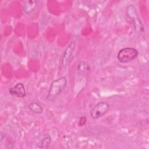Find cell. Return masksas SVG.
Returning <instances> with one entry per match:
<instances>
[{
    "label": "cell",
    "instance_id": "1",
    "mask_svg": "<svg viewBox=\"0 0 149 149\" xmlns=\"http://www.w3.org/2000/svg\"><path fill=\"white\" fill-rule=\"evenodd\" d=\"M66 84L67 79L65 76L53 80L50 85L46 100L48 101H51L56 98L66 87Z\"/></svg>",
    "mask_w": 149,
    "mask_h": 149
},
{
    "label": "cell",
    "instance_id": "2",
    "mask_svg": "<svg viewBox=\"0 0 149 149\" xmlns=\"http://www.w3.org/2000/svg\"><path fill=\"white\" fill-rule=\"evenodd\" d=\"M125 13L126 16L132 22L136 33L140 34L143 32L144 26L139 18L136 8L133 5H129L126 8Z\"/></svg>",
    "mask_w": 149,
    "mask_h": 149
},
{
    "label": "cell",
    "instance_id": "3",
    "mask_svg": "<svg viewBox=\"0 0 149 149\" xmlns=\"http://www.w3.org/2000/svg\"><path fill=\"white\" fill-rule=\"evenodd\" d=\"M138 54V51L134 48H123L118 52L117 59L121 63H127L134 59Z\"/></svg>",
    "mask_w": 149,
    "mask_h": 149
},
{
    "label": "cell",
    "instance_id": "4",
    "mask_svg": "<svg viewBox=\"0 0 149 149\" xmlns=\"http://www.w3.org/2000/svg\"><path fill=\"white\" fill-rule=\"evenodd\" d=\"M110 109L109 105L105 102H100L91 110L90 115L92 118H99L107 113Z\"/></svg>",
    "mask_w": 149,
    "mask_h": 149
},
{
    "label": "cell",
    "instance_id": "5",
    "mask_svg": "<svg viewBox=\"0 0 149 149\" xmlns=\"http://www.w3.org/2000/svg\"><path fill=\"white\" fill-rule=\"evenodd\" d=\"M75 47H76L75 42L72 41L69 44V45L66 47L65 49L64 50L61 59V67L63 69H66L68 64L69 63L71 59V57L75 49Z\"/></svg>",
    "mask_w": 149,
    "mask_h": 149
},
{
    "label": "cell",
    "instance_id": "6",
    "mask_svg": "<svg viewBox=\"0 0 149 149\" xmlns=\"http://www.w3.org/2000/svg\"><path fill=\"white\" fill-rule=\"evenodd\" d=\"M9 92L11 95H16L20 98H24L26 94L24 85L22 83H18L13 87H10L9 90Z\"/></svg>",
    "mask_w": 149,
    "mask_h": 149
},
{
    "label": "cell",
    "instance_id": "7",
    "mask_svg": "<svg viewBox=\"0 0 149 149\" xmlns=\"http://www.w3.org/2000/svg\"><path fill=\"white\" fill-rule=\"evenodd\" d=\"M37 1H26L23 3V10L26 14H30L33 12L37 7Z\"/></svg>",
    "mask_w": 149,
    "mask_h": 149
},
{
    "label": "cell",
    "instance_id": "8",
    "mask_svg": "<svg viewBox=\"0 0 149 149\" xmlns=\"http://www.w3.org/2000/svg\"><path fill=\"white\" fill-rule=\"evenodd\" d=\"M28 108L31 112L35 113H41L43 111V108L42 106L35 102H31L29 104Z\"/></svg>",
    "mask_w": 149,
    "mask_h": 149
},
{
    "label": "cell",
    "instance_id": "9",
    "mask_svg": "<svg viewBox=\"0 0 149 149\" xmlns=\"http://www.w3.org/2000/svg\"><path fill=\"white\" fill-rule=\"evenodd\" d=\"M77 70L82 73H86L89 72L90 68L89 65L85 61H80L77 65Z\"/></svg>",
    "mask_w": 149,
    "mask_h": 149
},
{
    "label": "cell",
    "instance_id": "10",
    "mask_svg": "<svg viewBox=\"0 0 149 149\" xmlns=\"http://www.w3.org/2000/svg\"><path fill=\"white\" fill-rule=\"evenodd\" d=\"M51 141V139L50 137H44L40 143V144L38 146V148H47L49 146Z\"/></svg>",
    "mask_w": 149,
    "mask_h": 149
},
{
    "label": "cell",
    "instance_id": "11",
    "mask_svg": "<svg viewBox=\"0 0 149 149\" xmlns=\"http://www.w3.org/2000/svg\"><path fill=\"white\" fill-rule=\"evenodd\" d=\"M86 118L84 116H82L80 118L79 122V126H83V125H85V123H86Z\"/></svg>",
    "mask_w": 149,
    "mask_h": 149
}]
</instances>
